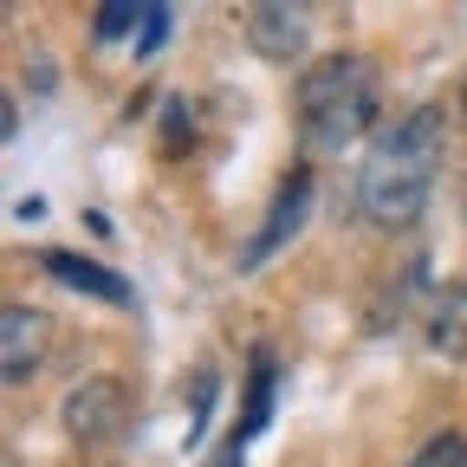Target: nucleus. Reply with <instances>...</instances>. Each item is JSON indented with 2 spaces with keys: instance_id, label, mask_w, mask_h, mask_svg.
<instances>
[{
  "instance_id": "obj_1",
  "label": "nucleus",
  "mask_w": 467,
  "mask_h": 467,
  "mask_svg": "<svg viewBox=\"0 0 467 467\" xmlns=\"http://www.w3.org/2000/svg\"><path fill=\"white\" fill-rule=\"evenodd\" d=\"M435 175H441V110L416 104L409 117L383 124L377 143H370V156H364V175H358L364 214L377 227H409L429 208Z\"/></svg>"
},
{
  "instance_id": "obj_2",
  "label": "nucleus",
  "mask_w": 467,
  "mask_h": 467,
  "mask_svg": "<svg viewBox=\"0 0 467 467\" xmlns=\"http://www.w3.org/2000/svg\"><path fill=\"white\" fill-rule=\"evenodd\" d=\"M377 66L364 52H331L299 78V137L306 150H344L377 124Z\"/></svg>"
},
{
  "instance_id": "obj_3",
  "label": "nucleus",
  "mask_w": 467,
  "mask_h": 467,
  "mask_svg": "<svg viewBox=\"0 0 467 467\" xmlns=\"http://www.w3.org/2000/svg\"><path fill=\"white\" fill-rule=\"evenodd\" d=\"M130 422V389L117 383V377H91L66 396V429L72 441H117Z\"/></svg>"
},
{
  "instance_id": "obj_4",
  "label": "nucleus",
  "mask_w": 467,
  "mask_h": 467,
  "mask_svg": "<svg viewBox=\"0 0 467 467\" xmlns=\"http://www.w3.org/2000/svg\"><path fill=\"white\" fill-rule=\"evenodd\" d=\"M306 208H312V175L306 169H292L285 182H279V195H273V208H266V221H260V234L241 247V266H260V260H273L292 234H299V221H306Z\"/></svg>"
},
{
  "instance_id": "obj_5",
  "label": "nucleus",
  "mask_w": 467,
  "mask_h": 467,
  "mask_svg": "<svg viewBox=\"0 0 467 467\" xmlns=\"http://www.w3.org/2000/svg\"><path fill=\"white\" fill-rule=\"evenodd\" d=\"M241 26H247V46L260 58H273V66H292V58L306 52V14L299 7H273V0H260V7L241 14Z\"/></svg>"
},
{
  "instance_id": "obj_6",
  "label": "nucleus",
  "mask_w": 467,
  "mask_h": 467,
  "mask_svg": "<svg viewBox=\"0 0 467 467\" xmlns=\"http://www.w3.org/2000/svg\"><path fill=\"white\" fill-rule=\"evenodd\" d=\"M46 312L33 306H7V318H0V370H7V383H26L39 364H46Z\"/></svg>"
},
{
  "instance_id": "obj_7",
  "label": "nucleus",
  "mask_w": 467,
  "mask_h": 467,
  "mask_svg": "<svg viewBox=\"0 0 467 467\" xmlns=\"http://www.w3.org/2000/svg\"><path fill=\"white\" fill-rule=\"evenodd\" d=\"M39 266H46L52 279H66L72 292H91V299H104V306H130V285L117 279L110 266H91V260H78V254H66V247H46Z\"/></svg>"
},
{
  "instance_id": "obj_8",
  "label": "nucleus",
  "mask_w": 467,
  "mask_h": 467,
  "mask_svg": "<svg viewBox=\"0 0 467 467\" xmlns=\"http://www.w3.org/2000/svg\"><path fill=\"white\" fill-rule=\"evenodd\" d=\"M429 344L441 350V358H467V273L441 292V306L429 318Z\"/></svg>"
},
{
  "instance_id": "obj_9",
  "label": "nucleus",
  "mask_w": 467,
  "mask_h": 467,
  "mask_svg": "<svg viewBox=\"0 0 467 467\" xmlns=\"http://www.w3.org/2000/svg\"><path fill=\"white\" fill-rule=\"evenodd\" d=\"M266 416H273V358H266V350H254V377H247V416L234 422V441H227V448H241V454H247V441L266 429Z\"/></svg>"
},
{
  "instance_id": "obj_10",
  "label": "nucleus",
  "mask_w": 467,
  "mask_h": 467,
  "mask_svg": "<svg viewBox=\"0 0 467 467\" xmlns=\"http://www.w3.org/2000/svg\"><path fill=\"white\" fill-rule=\"evenodd\" d=\"M143 14H150V7H130V0H104V7H98V39H124Z\"/></svg>"
},
{
  "instance_id": "obj_11",
  "label": "nucleus",
  "mask_w": 467,
  "mask_h": 467,
  "mask_svg": "<svg viewBox=\"0 0 467 467\" xmlns=\"http://www.w3.org/2000/svg\"><path fill=\"white\" fill-rule=\"evenodd\" d=\"M409 467H467V441H461V435H435Z\"/></svg>"
},
{
  "instance_id": "obj_12",
  "label": "nucleus",
  "mask_w": 467,
  "mask_h": 467,
  "mask_svg": "<svg viewBox=\"0 0 467 467\" xmlns=\"http://www.w3.org/2000/svg\"><path fill=\"white\" fill-rule=\"evenodd\" d=\"M162 124H169V130H162V150H169V156L182 150V137H195V124H189V104H182V98H175V104L162 110Z\"/></svg>"
},
{
  "instance_id": "obj_13",
  "label": "nucleus",
  "mask_w": 467,
  "mask_h": 467,
  "mask_svg": "<svg viewBox=\"0 0 467 467\" xmlns=\"http://www.w3.org/2000/svg\"><path fill=\"white\" fill-rule=\"evenodd\" d=\"M169 20H175V7H150V14H143V39H137V52H156V46L169 39Z\"/></svg>"
},
{
  "instance_id": "obj_14",
  "label": "nucleus",
  "mask_w": 467,
  "mask_h": 467,
  "mask_svg": "<svg viewBox=\"0 0 467 467\" xmlns=\"http://www.w3.org/2000/svg\"><path fill=\"white\" fill-rule=\"evenodd\" d=\"M221 467H241V448H227V454H221Z\"/></svg>"
}]
</instances>
